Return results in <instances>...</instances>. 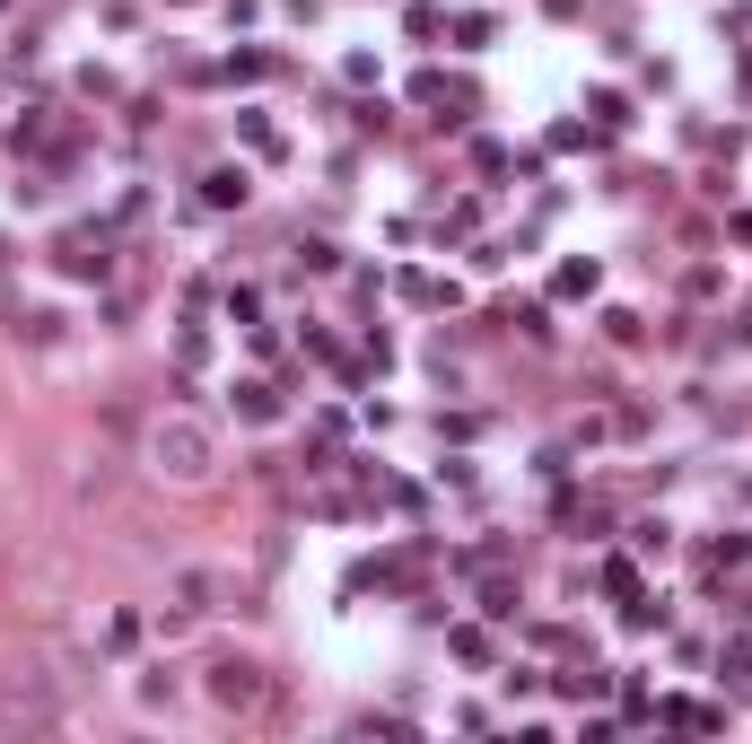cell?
Returning a JSON list of instances; mask_svg holds the SVG:
<instances>
[{
  "label": "cell",
  "mask_w": 752,
  "mask_h": 744,
  "mask_svg": "<svg viewBox=\"0 0 752 744\" xmlns=\"http://www.w3.org/2000/svg\"><path fill=\"white\" fill-rule=\"evenodd\" d=\"M140 456H149V474H158V482H211V465H219V438H211L202 421L166 412V421H149Z\"/></svg>",
  "instance_id": "1"
},
{
  "label": "cell",
  "mask_w": 752,
  "mask_h": 744,
  "mask_svg": "<svg viewBox=\"0 0 752 744\" xmlns=\"http://www.w3.org/2000/svg\"><path fill=\"white\" fill-rule=\"evenodd\" d=\"M211 701L254 710V701H262V666H246V657H219V666H211Z\"/></svg>",
  "instance_id": "2"
}]
</instances>
